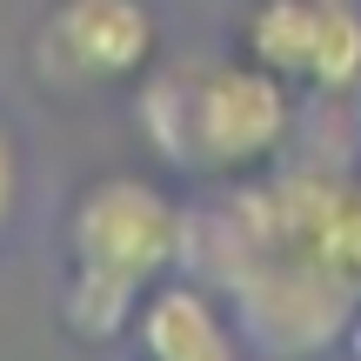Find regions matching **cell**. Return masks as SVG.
Here are the masks:
<instances>
[{
	"label": "cell",
	"mask_w": 361,
	"mask_h": 361,
	"mask_svg": "<svg viewBox=\"0 0 361 361\" xmlns=\"http://www.w3.org/2000/svg\"><path fill=\"white\" fill-rule=\"evenodd\" d=\"M328 261L361 288V188L335 194V214H328Z\"/></svg>",
	"instance_id": "cell-8"
},
{
	"label": "cell",
	"mask_w": 361,
	"mask_h": 361,
	"mask_svg": "<svg viewBox=\"0 0 361 361\" xmlns=\"http://www.w3.org/2000/svg\"><path fill=\"white\" fill-rule=\"evenodd\" d=\"M180 228L188 207L168 188L141 174H101L67 207V268L147 295L161 274L180 268Z\"/></svg>",
	"instance_id": "cell-3"
},
{
	"label": "cell",
	"mask_w": 361,
	"mask_h": 361,
	"mask_svg": "<svg viewBox=\"0 0 361 361\" xmlns=\"http://www.w3.org/2000/svg\"><path fill=\"white\" fill-rule=\"evenodd\" d=\"M241 54L308 94L361 87V0H255Z\"/></svg>",
	"instance_id": "cell-5"
},
{
	"label": "cell",
	"mask_w": 361,
	"mask_h": 361,
	"mask_svg": "<svg viewBox=\"0 0 361 361\" xmlns=\"http://www.w3.org/2000/svg\"><path fill=\"white\" fill-rule=\"evenodd\" d=\"M13 201H20V147H13L7 121H0V228L13 221Z\"/></svg>",
	"instance_id": "cell-9"
},
{
	"label": "cell",
	"mask_w": 361,
	"mask_h": 361,
	"mask_svg": "<svg viewBox=\"0 0 361 361\" xmlns=\"http://www.w3.org/2000/svg\"><path fill=\"white\" fill-rule=\"evenodd\" d=\"M161 54V20L147 0H54L34 27V67L47 87H134Z\"/></svg>",
	"instance_id": "cell-4"
},
{
	"label": "cell",
	"mask_w": 361,
	"mask_h": 361,
	"mask_svg": "<svg viewBox=\"0 0 361 361\" xmlns=\"http://www.w3.org/2000/svg\"><path fill=\"white\" fill-rule=\"evenodd\" d=\"M341 348H348V361H361V308H355V322H348V335H341Z\"/></svg>",
	"instance_id": "cell-10"
},
{
	"label": "cell",
	"mask_w": 361,
	"mask_h": 361,
	"mask_svg": "<svg viewBox=\"0 0 361 361\" xmlns=\"http://www.w3.org/2000/svg\"><path fill=\"white\" fill-rule=\"evenodd\" d=\"M141 314V288H121V281H101V274H74L67 268V288H61V322L67 335L80 341H121Z\"/></svg>",
	"instance_id": "cell-7"
},
{
	"label": "cell",
	"mask_w": 361,
	"mask_h": 361,
	"mask_svg": "<svg viewBox=\"0 0 361 361\" xmlns=\"http://www.w3.org/2000/svg\"><path fill=\"white\" fill-rule=\"evenodd\" d=\"M234 314V335L261 361H314L341 348L361 288L335 268L328 255H301V247H274L255 255L228 288H214Z\"/></svg>",
	"instance_id": "cell-2"
},
{
	"label": "cell",
	"mask_w": 361,
	"mask_h": 361,
	"mask_svg": "<svg viewBox=\"0 0 361 361\" xmlns=\"http://www.w3.org/2000/svg\"><path fill=\"white\" fill-rule=\"evenodd\" d=\"M141 128L154 154L201 180H247L288 147L295 87L261 61H201L141 80Z\"/></svg>",
	"instance_id": "cell-1"
},
{
	"label": "cell",
	"mask_w": 361,
	"mask_h": 361,
	"mask_svg": "<svg viewBox=\"0 0 361 361\" xmlns=\"http://www.w3.org/2000/svg\"><path fill=\"white\" fill-rule=\"evenodd\" d=\"M128 335L141 341V361H241L247 355L228 301L207 281H168V274L141 295V314Z\"/></svg>",
	"instance_id": "cell-6"
}]
</instances>
